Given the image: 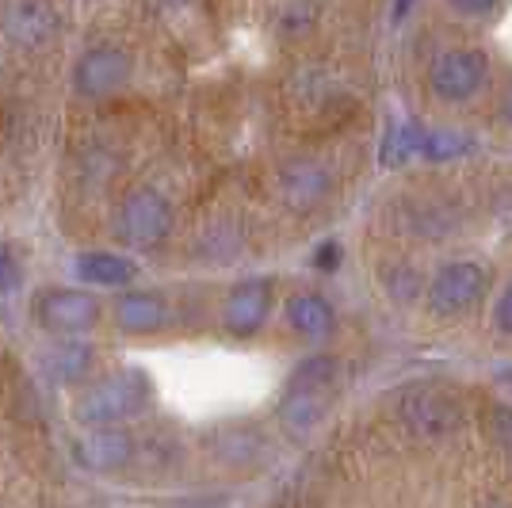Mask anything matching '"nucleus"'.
Wrapping results in <instances>:
<instances>
[{
    "label": "nucleus",
    "instance_id": "f03ea898",
    "mask_svg": "<svg viewBox=\"0 0 512 508\" xmlns=\"http://www.w3.org/2000/svg\"><path fill=\"white\" fill-rule=\"evenodd\" d=\"M150 402L153 379L138 367H127V371H115V375L85 386L73 402V417L88 428H115L127 417H138Z\"/></svg>",
    "mask_w": 512,
    "mask_h": 508
},
{
    "label": "nucleus",
    "instance_id": "0eeeda50",
    "mask_svg": "<svg viewBox=\"0 0 512 508\" xmlns=\"http://www.w3.org/2000/svg\"><path fill=\"white\" fill-rule=\"evenodd\" d=\"M35 318L43 329L58 333V337H77L88 333L100 321V302L88 291H69V287H54L35 298Z\"/></svg>",
    "mask_w": 512,
    "mask_h": 508
},
{
    "label": "nucleus",
    "instance_id": "393cba45",
    "mask_svg": "<svg viewBox=\"0 0 512 508\" xmlns=\"http://www.w3.org/2000/svg\"><path fill=\"white\" fill-rule=\"evenodd\" d=\"M413 8H417V0H394V23H406Z\"/></svg>",
    "mask_w": 512,
    "mask_h": 508
},
{
    "label": "nucleus",
    "instance_id": "412c9836",
    "mask_svg": "<svg viewBox=\"0 0 512 508\" xmlns=\"http://www.w3.org/2000/svg\"><path fill=\"white\" fill-rule=\"evenodd\" d=\"M341 241H321L318 249H314V260H310V264H314V268H318V272H337V268H341Z\"/></svg>",
    "mask_w": 512,
    "mask_h": 508
},
{
    "label": "nucleus",
    "instance_id": "f8f14e48",
    "mask_svg": "<svg viewBox=\"0 0 512 508\" xmlns=\"http://www.w3.org/2000/svg\"><path fill=\"white\" fill-rule=\"evenodd\" d=\"M402 413H406V421L413 424L421 436H440V432H448L451 424L459 421L455 402H451L444 390H436V386L409 390L406 402H402Z\"/></svg>",
    "mask_w": 512,
    "mask_h": 508
},
{
    "label": "nucleus",
    "instance_id": "4468645a",
    "mask_svg": "<svg viewBox=\"0 0 512 508\" xmlns=\"http://www.w3.org/2000/svg\"><path fill=\"white\" fill-rule=\"evenodd\" d=\"M287 325L306 340H329L337 329V314H333L329 298L306 291V295H295L287 302Z\"/></svg>",
    "mask_w": 512,
    "mask_h": 508
},
{
    "label": "nucleus",
    "instance_id": "2eb2a0df",
    "mask_svg": "<svg viewBox=\"0 0 512 508\" xmlns=\"http://www.w3.org/2000/svg\"><path fill=\"white\" fill-rule=\"evenodd\" d=\"M138 268L119 253H81L77 256V279L88 287H127Z\"/></svg>",
    "mask_w": 512,
    "mask_h": 508
},
{
    "label": "nucleus",
    "instance_id": "4be33fe9",
    "mask_svg": "<svg viewBox=\"0 0 512 508\" xmlns=\"http://www.w3.org/2000/svg\"><path fill=\"white\" fill-rule=\"evenodd\" d=\"M386 283H390V295L394 298L417 295V276H413L409 268H390V272H386Z\"/></svg>",
    "mask_w": 512,
    "mask_h": 508
},
{
    "label": "nucleus",
    "instance_id": "ddd939ff",
    "mask_svg": "<svg viewBox=\"0 0 512 508\" xmlns=\"http://www.w3.org/2000/svg\"><path fill=\"white\" fill-rule=\"evenodd\" d=\"M165 321H169V302L157 291H123L115 302V325L123 333H134V337L157 333L165 329Z\"/></svg>",
    "mask_w": 512,
    "mask_h": 508
},
{
    "label": "nucleus",
    "instance_id": "1a4fd4ad",
    "mask_svg": "<svg viewBox=\"0 0 512 508\" xmlns=\"http://www.w3.org/2000/svg\"><path fill=\"white\" fill-rule=\"evenodd\" d=\"M0 27L20 50H46L58 35V12L50 0H8Z\"/></svg>",
    "mask_w": 512,
    "mask_h": 508
},
{
    "label": "nucleus",
    "instance_id": "7ed1b4c3",
    "mask_svg": "<svg viewBox=\"0 0 512 508\" xmlns=\"http://www.w3.org/2000/svg\"><path fill=\"white\" fill-rule=\"evenodd\" d=\"M490 77V62L482 50H470V46H451L440 50L432 65H428V88L436 100L444 104H467L474 100Z\"/></svg>",
    "mask_w": 512,
    "mask_h": 508
},
{
    "label": "nucleus",
    "instance_id": "9d476101",
    "mask_svg": "<svg viewBox=\"0 0 512 508\" xmlns=\"http://www.w3.org/2000/svg\"><path fill=\"white\" fill-rule=\"evenodd\" d=\"M329 191H333V172L325 169L321 161L299 157V161H287L279 169V199L295 214L318 211L321 203L329 199Z\"/></svg>",
    "mask_w": 512,
    "mask_h": 508
},
{
    "label": "nucleus",
    "instance_id": "423d86ee",
    "mask_svg": "<svg viewBox=\"0 0 512 508\" xmlns=\"http://www.w3.org/2000/svg\"><path fill=\"white\" fill-rule=\"evenodd\" d=\"M130 81V54L123 46H88L73 65V88L85 100H107Z\"/></svg>",
    "mask_w": 512,
    "mask_h": 508
},
{
    "label": "nucleus",
    "instance_id": "6e6552de",
    "mask_svg": "<svg viewBox=\"0 0 512 508\" xmlns=\"http://www.w3.org/2000/svg\"><path fill=\"white\" fill-rule=\"evenodd\" d=\"M272 302H276V283L264 276L245 279L237 283L234 291L226 295V306H222V321L234 337H256L268 318H272Z\"/></svg>",
    "mask_w": 512,
    "mask_h": 508
},
{
    "label": "nucleus",
    "instance_id": "6ab92c4d",
    "mask_svg": "<svg viewBox=\"0 0 512 508\" xmlns=\"http://www.w3.org/2000/svg\"><path fill=\"white\" fill-rule=\"evenodd\" d=\"M490 432H493V440H497V447H501V455H505L509 466H512V409H505V405H497V409H493Z\"/></svg>",
    "mask_w": 512,
    "mask_h": 508
},
{
    "label": "nucleus",
    "instance_id": "20e7f679",
    "mask_svg": "<svg viewBox=\"0 0 512 508\" xmlns=\"http://www.w3.org/2000/svg\"><path fill=\"white\" fill-rule=\"evenodd\" d=\"M490 291V272L478 260H451L428 279V310L440 318L470 314Z\"/></svg>",
    "mask_w": 512,
    "mask_h": 508
},
{
    "label": "nucleus",
    "instance_id": "aec40b11",
    "mask_svg": "<svg viewBox=\"0 0 512 508\" xmlns=\"http://www.w3.org/2000/svg\"><path fill=\"white\" fill-rule=\"evenodd\" d=\"M20 283H23V272L20 264H16V256L8 253V249H0V295L20 291Z\"/></svg>",
    "mask_w": 512,
    "mask_h": 508
},
{
    "label": "nucleus",
    "instance_id": "f3484780",
    "mask_svg": "<svg viewBox=\"0 0 512 508\" xmlns=\"http://www.w3.org/2000/svg\"><path fill=\"white\" fill-rule=\"evenodd\" d=\"M46 367H50V375L62 382H77L88 375V367H92V348L81 344V340H65L58 344L50 356H46Z\"/></svg>",
    "mask_w": 512,
    "mask_h": 508
},
{
    "label": "nucleus",
    "instance_id": "a878e982",
    "mask_svg": "<svg viewBox=\"0 0 512 508\" xmlns=\"http://www.w3.org/2000/svg\"><path fill=\"white\" fill-rule=\"evenodd\" d=\"M501 119L512 127V81L505 85V92H501Z\"/></svg>",
    "mask_w": 512,
    "mask_h": 508
},
{
    "label": "nucleus",
    "instance_id": "f257e3e1",
    "mask_svg": "<svg viewBox=\"0 0 512 508\" xmlns=\"http://www.w3.org/2000/svg\"><path fill=\"white\" fill-rule=\"evenodd\" d=\"M337 402V363L329 356H310L295 367L287 379L283 402H279V424L291 440H306Z\"/></svg>",
    "mask_w": 512,
    "mask_h": 508
},
{
    "label": "nucleus",
    "instance_id": "dca6fc26",
    "mask_svg": "<svg viewBox=\"0 0 512 508\" xmlns=\"http://www.w3.org/2000/svg\"><path fill=\"white\" fill-rule=\"evenodd\" d=\"M425 134L428 130L421 123H394V127L386 130L383 138V149H379V161H383L386 169H402L409 161H421V149H425Z\"/></svg>",
    "mask_w": 512,
    "mask_h": 508
},
{
    "label": "nucleus",
    "instance_id": "b1692460",
    "mask_svg": "<svg viewBox=\"0 0 512 508\" xmlns=\"http://www.w3.org/2000/svg\"><path fill=\"white\" fill-rule=\"evenodd\" d=\"M451 8L459 12V16H470V20H478V16H490L493 8L501 4V0H448Z\"/></svg>",
    "mask_w": 512,
    "mask_h": 508
},
{
    "label": "nucleus",
    "instance_id": "39448f33",
    "mask_svg": "<svg viewBox=\"0 0 512 508\" xmlns=\"http://www.w3.org/2000/svg\"><path fill=\"white\" fill-rule=\"evenodd\" d=\"M119 237L130 249H157L172 233V203L153 188L130 191L119 207Z\"/></svg>",
    "mask_w": 512,
    "mask_h": 508
},
{
    "label": "nucleus",
    "instance_id": "bb28decb",
    "mask_svg": "<svg viewBox=\"0 0 512 508\" xmlns=\"http://www.w3.org/2000/svg\"><path fill=\"white\" fill-rule=\"evenodd\" d=\"M501 382H505V386L512 390V371H501Z\"/></svg>",
    "mask_w": 512,
    "mask_h": 508
},
{
    "label": "nucleus",
    "instance_id": "9b49d317",
    "mask_svg": "<svg viewBox=\"0 0 512 508\" xmlns=\"http://www.w3.org/2000/svg\"><path fill=\"white\" fill-rule=\"evenodd\" d=\"M130 451H134V440H130L123 428H92V432H85L73 444L77 463L85 466V470H96V474L119 470L130 459Z\"/></svg>",
    "mask_w": 512,
    "mask_h": 508
},
{
    "label": "nucleus",
    "instance_id": "5701e85b",
    "mask_svg": "<svg viewBox=\"0 0 512 508\" xmlns=\"http://www.w3.org/2000/svg\"><path fill=\"white\" fill-rule=\"evenodd\" d=\"M493 325L505 333V337H512V283L501 291V298H497V306H493Z\"/></svg>",
    "mask_w": 512,
    "mask_h": 508
},
{
    "label": "nucleus",
    "instance_id": "a211bd4d",
    "mask_svg": "<svg viewBox=\"0 0 512 508\" xmlns=\"http://www.w3.org/2000/svg\"><path fill=\"white\" fill-rule=\"evenodd\" d=\"M467 153H474V142H470L463 130H428L421 161H428V165H448V161H459Z\"/></svg>",
    "mask_w": 512,
    "mask_h": 508
}]
</instances>
